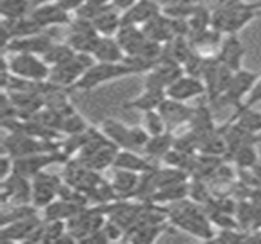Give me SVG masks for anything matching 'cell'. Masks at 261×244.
<instances>
[{
  "mask_svg": "<svg viewBox=\"0 0 261 244\" xmlns=\"http://www.w3.org/2000/svg\"><path fill=\"white\" fill-rule=\"evenodd\" d=\"M167 214L171 226L203 241L214 240L216 232L213 229L211 220L208 219L203 206L191 199L187 197L171 203L170 208H167Z\"/></svg>",
  "mask_w": 261,
  "mask_h": 244,
  "instance_id": "obj_1",
  "label": "cell"
},
{
  "mask_svg": "<svg viewBox=\"0 0 261 244\" xmlns=\"http://www.w3.org/2000/svg\"><path fill=\"white\" fill-rule=\"evenodd\" d=\"M261 12V2L217 0L213 9L211 26L223 35L239 34Z\"/></svg>",
  "mask_w": 261,
  "mask_h": 244,
  "instance_id": "obj_2",
  "label": "cell"
},
{
  "mask_svg": "<svg viewBox=\"0 0 261 244\" xmlns=\"http://www.w3.org/2000/svg\"><path fill=\"white\" fill-rule=\"evenodd\" d=\"M102 133L109 138L110 142H113L121 150H135L142 151L145 144L150 139L148 131L142 125H125L122 121L115 118H106L101 122Z\"/></svg>",
  "mask_w": 261,
  "mask_h": 244,
  "instance_id": "obj_3",
  "label": "cell"
},
{
  "mask_svg": "<svg viewBox=\"0 0 261 244\" xmlns=\"http://www.w3.org/2000/svg\"><path fill=\"white\" fill-rule=\"evenodd\" d=\"M136 75L135 69L124 60L121 63H95L83 78L73 86L72 92H90L107 83Z\"/></svg>",
  "mask_w": 261,
  "mask_h": 244,
  "instance_id": "obj_4",
  "label": "cell"
},
{
  "mask_svg": "<svg viewBox=\"0 0 261 244\" xmlns=\"http://www.w3.org/2000/svg\"><path fill=\"white\" fill-rule=\"evenodd\" d=\"M2 145H3V154H8L12 159H20L37 153L60 150L61 139L46 141L21 131H6V134L2 139Z\"/></svg>",
  "mask_w": 261,
  "mask_h": 244,
  "instance_id": "obj_5",
  "label": "cell"
},
{
  "mask_svg": "<svg viewBox=\"0 0 261 244\" xmlns=\"http://www.w3.org/2000/svg\"><path fill=\"white\" fill-rule=\"evenodd\" d=\"M96 63V60L93 58V55L90 53H80L76 52L70 60L50 67V73H49V79L52 84L63 87V89H69L72 92L73 86L83 78V75Z\"/></svg>",
  "mask_w": 261,
  "mask_h": 244,
  "instance_id": "obj_6",
  "label": "cell"
},
{
  "mask_svg": "<svg viewBox=\"0 0 261 244\" xmlns=\"http://www.w3.org/2000/svg\"><path fill=\"white\" fill-rule=\"evenodd\" d=\"M3 63L8 66L9 72L14 76L28 79V81H47L50 73V66L43 60L41 55L32 53H12L3 55Z\"/></svg>",
  "mask_w": 261,
  "mask_h": 244,
  "instance_id": "obj_7",
  "label": "cell"
},
{
  "mask_svg": "<svg viewBox=\"0 0 261 244\" xmlns=\"http://www.w3.org/2000/svg\"><path fill=\"white\" fill-rule=\"evenodd\" d=\"M261 72H252L248 69H240L234 72V76L226 89V92L213 104V105H220V107H232L234 110L239 109L249 92L252 90L254 84L257 83Z\"/></svg>",
  "mask_w": 261,
  "mask_h": 244,
  "instance_id": "obj_8",
  "label": "cell"
},
{
  "mask_svg": "<svg viewBox=\"0 0 261 244\" xmlns=\"http://www.w3.org/2000/svg\"><path fill=\"white\" fill-rule=\"evenodd\" d=\"M67 35H66V43L80 53H93L95 46L99 40V34L95 29L93 23L86 18L73 17L70 24L67 26Z\"/></svg>",
  "mask_w": 261,
  "mask_h": 244,
  "instance_id": "obj_9",
  "label": "cell"
},
{
  "mask_svg": "<svg viewBox=\"0 0 261 244\" xmlns=\"http://www.w3.org/2000/svg\"><path fill=\"white\" fill-rule=\"evenodd\" d=\"M32 182V205L38 209H44L49 203L58 199L61 186L64 183L61 174L43 171L31 179Z\"/></svg>",
  "mask_w": 261,
  "mask_h": 244,
  "instance_id": "obj_10",
  "label": "cell"
},
{
  "mask_svg": "<svg viewBox=\"0 0 261 244\" xmlns=\"http://www.w3.org/2000/svg\"><path fill=\"white\" fill-rule=\"evenodd\" d=\"M69 160V157L61 151V150H55V151H44V153H37L32 156H26V157H20V159H14V171L32 179L34 176L46 171L49 167L55 165V164H66Z\"/></svg>",
  "mask_w": 261,
  "mask_h": 244,
  "instance_id": "obj_11",
  "label": "cell"
},
{
  "mask_svg": "<svg viewBox=\"0 0 261 244\" xmlns=\"http://www.w3.org/2000/svg\"><path fill=\"white\" fill-rule=\"evenodd\" d=\"M0 200L3 206L29 205L32 203V182L18 173H12L8 179L2 180Z\"/></svg>",
  "mask_w": 261,
  "mask_h": 244,
  "instance_id": "obj_12",
  "label": "cell"
},
{
  "mask_svg": "<svg viewBox=\"0 0 261 244\" xmlns=\"http://www.w3.org/2000/svg\"><path fill=\"white\" fill-rule=\"evenodd\" d=\"M232 76H234V70L223 66L216 57L211 60L202 78V81L206 86V99L211 105L226 92Z\"/></svg>",
  "mask_w": 261,
  "mask_h": 244,
  "instance_id": "obj_13",
  "label": "cell"
},
{
  "mask_svg": "<svg viewBox=\"0 0 261 244\" xmlns=\"http://www.w3.org/2000/svg\"><path fill=\"white\" fill-rule=\"evenodd\" d=\"M29 15L46 31L57 26H69L73 20V14L54 0H47L34 6Z\"/></svg>",
  "mask_w": 261,
  "mask_h": 244,
  "instance_id": "obj_14",
  "label": "cell"
},
{
  "mask_svg": "<svg viewBox=\"0 0 261 244\" xmlns=\"http://www.w3.org/2000/svg\"><path fill=\"white\" fill-rule=\"evenodd\" d=\"M55 43L54 35L50 31H43L34 35L20 37L11 40L6 46H3L5 55L12 53H32V55H44L46 50Z\"/></svg>",
  "mask_w": 261,
  "mask_h": 244,
  "instance_id": "obj_15",
  "label": "cell"
},
{
  "mask_svg": "<svg viewBox=\"0 0 261 244\" xmlns=\"http://www.w3.org/2000/svg\"><path fill=\"white\" fill-rule=\"evenodd\" d=\"M246 57V47L239 37V34H229L225 35L222 46L216 55V58L231 70L237 72L243 69V60Z\"/></svg>",
  "mask_w": 261,
  "mask_h": 244,
  "instance_id": "obj_16",
  "label": "cell"
},
{
  "mask_svg": "<svg viewBox=\"0 0 261 244\" xmlns=\"http://www.w3.org/2000/svg\"><path fill=\"white\" fill-rule=\"evenodd\" d=\"M167 96L182 102H188L190 99L206 96V86L200 78L184 73L167 89Z\"/></svg>",
  "mask_w": 261,
  "mask_h": 244,
  "instance_id": "obj_17",
  "label": "cell"
},
{
  "mask_svg": "<svg viewBox=\"0 0 261 244\" xmlns=\"http://www.w3.org/2000/svg\"><path fill=\"white\" fill-rule=\"evenodd\" d=\"M159 113L162 115L167 127L170 131H174L180 127H184L185 124H190L194 109L190 107L187 102L173 99V98H165L164 102L159 105Z\"/></svg>",
  "mask_w": 261,
  "mask_h": 244,
  "instance_id": "obj_18",
  "label": "cell"
},
{
  "mask_svg": "<svg viewBox=\"0 0 261 244\" xmlns=\"http://www.w3.org/2000/svg\"><path fill=\"white\" fill-rule=\"evenodd\" d=\"M43 220L38 217V214L12 222L9 225L2 226L0 231V243H26L29 235L38 228V225Z\"/></svg>",
  "mask_w": 261,
  "mask_h": 244,
  "instance_id": "obj_19",
  "label": "cell"
},
{
  "mask_svg": "<svg viewBox=\"0 0 261 244\" xmlns=\"http://www.w3.org/2000/svg\"><path fill=\"white\" fill-rule=\"evenodd\" d=\"M162 12V5L159 0H138L127 11L122 12L124 24L144 26Z\"/></svg>",
  "mask_w": 261,
  "mask_h": 244,
  "instance_id": "obj_20",
  "label": "cell"
},
{
  "mask_svg": "<svg viewBox=\"0 0 261 244\" xmlns=\"http://www.w3.org/2000/svg\"><path fill=\"white\" fill-rule=\"evenodd\" d=\"M115 37H116L118 43L121 44L122 50L125 52V57H133V55L139 53V50L148 40V37L145 35V32L142 31L141 26L124 24V23Z\"/></svg>",
  "mask_w": 261,
  "mask_h": 244,
  "instance_id": "obj_21",
  "label": "cell"
},
{
  "mask_svg": "<svg viewBox=\"0 0 261 244\" xmlns=\"http://www.w3.org/2000/svg\"><path fill=\"white\" fill-rule=\"evenodd\" d=\"M142 31L145 32V35L161 44H167L168 41H171L176 35L174 31V24H173V18L168 17L167 14H164V11L154 17L153 20H150L147 24L142 26Z\"/></svg>",
  "mask_w": 261,
  "mask_h": 244,
  "instance_id": "obj_22",
  "label": "cell"
},
{
  "mask_svg": "<svg viewBox=\"0 0 261 244\" xmlns=\"http://www.w3.org/2000/svg\"><path fill=\"white\" fill-rule=\"evenodd\" d=\"M92 23L99 35L115 37L122 26V12L113 5H109L96 12V15L92 18Z\"/></svg>",
  "mask_w": 261,
  "mask_h": 244,
  "instance_id": "obj_23",
  "label": "cell"
},
{
  "mask_svg": "<svg viewBox=\"0 0 261 244\" xmlns=\"http://www.w3.org/2000/svg\"><path fill=\"white\" fill-rule=\"evenodd\" d=\"M113 168L127 170V171H133V173L144 174L147 171L154 170L156 165L145 154H139L135 150H119L118 151V156L115 159Z\"/></svg>",
  "mask_w": 261,
  "mask_h": 244,
  "instance_id": "obj_24",
  "label": "cell"
},
{
  "mask_svg": "<svg viewBox=\"0 0 261 244\" xmlns=\"http://www.w3.org/2000/svg\"><path fill=\"white\" fill-rule=\"evenodd\" d=\"M165 98H167V92L159 90V89L144 87V90L136 98L125 101L122 104V107L125 110H136L141 113H147L151 110H158Z\"/></svg>",
  "mask_w": 261,
  "mask_h": 244,
  "instance_id": "obj_25",
  "label": "cell"
},
{
  "mask_svg": "<svg viewBox=\"0 0 261 244\" xmlns=\"http://www.w3.org/2000/svg\"><path fill=\"white\" fill-rule=\"evenodd\" d=\"M112 170H113V173H112L110 183H112L113 189L116 191V194L119 196V199L135 197L138 186L141 183V174L127 171V170H118V168H112Z\"/></svg>",
  "mask_w": 261,
  "mask_h": 244,
  "instance_id": "obj_26",
  "label": "cell"
},
{
  "mask_svg": "<svg viewBox=\"0 0 261 244\" xmlns=\"http://www.w3.org/2000/svg\"><path fill=\"white\" fill-rule=\"evenodd\" d=\"M223 38H225V35L222 32H219L217 29H214L213 26L196 34V35H193V37H190L194 50L197 53H202L206 57H216L217 55Z\"/></svg>",
  "mask_w": 261,
  "mask_h": 244,
  "instance_id": "obj_27",
  "label": "cell"
},
{
  "mask_svg": "<svg viewBox=\"0 0 261 244\" xmlns=\"http://www.w3.org/2000/svg\"><path fill=\"white\" fill-rule=\"evenodd\" d=\"M92 55L98 63H121L125 60V52L122 50L116 37L106 35L99 37Z\"/></svg>",
  "mask_w": 261,
  "mask_h": 244,
  "instance_id": "obj_28",
  "label": "cell"
},
{
  "mask_svg": "<svg viewBox=\"0 0 261 244\" xmlns=\"http://www.w3.org/2000/svg\"><path fill=\"white\" fill-rule=\"evenodd\" d=\"M119 150L121 148H118L113 142H109V144L102 145L99 150H96L93 154H90L84 159H78V157L76 159L81 160L90 170L101 173V171H106L109 168H113V164H115V159H116Z\"/></svg>",
  "mask_w": 261,
  "mask_h": 244,
  "instance_id": "obj_29",
  "label": "cell"
},
{
  "mask_svg": "<svg viewBox=\"0 0 261 244\" xmlns=\"http://www.w3.org/2000/svg\"><path fill=\"white\" fill-rule=\"evenodd\" d=\"M174 136L173 131H167L158 136H150L148 142L145 144L142 154H145L150 160H162L167 153L174 147Z\"/></svg>",
  "mask_w": 261,
  "mask_h": 244,
  "instance_id": "obj_30",
  "label": "cell"
},
{
  "mask_svg": "<svg viewBox=\"0 0 261 244\" xmlns=\"http://www.w3.org/2000/svg\"><path fill=\"white\" fill-rule=\"evenodd\" d=\"M188 182H179V183H171L167 186H162L159 189H156V193L150 197V203L154 205H171L174 202H179L182 199L188 197Z\"/></svg>",
  "mask_w": 261,
  "mask_h": 244,
  "instance_id": "obj_31",
  "label": "cell"
},
{
  "mask_svg": "<svg viewBox=\"0 0 261 244\" xmlns=\"http://www.w3.org/2000/svg\"><path fill=\"white\" fill-rule=\"evenodd\" d=\"M81 209H83V206L58 197L57 200H54L52 203H49L43 209V219L44 220H64V222H67Z\"/></svg>",
  "mask_w": 261,
  "mask_h": 244,
  "instance_id": "obj_32",
  "label": "cell"
},
{
  "mask_svg": "<svg viewBox=\"0 0 261 244\" xmlns=\"http://www.w3.org/2000/svg\"><path fill=\"white\" fill-rule=\"evenodd\" d=\"M226 160L234 164L237 170H252L255 165L260 164L257 145H245V147L232 151L226 157Z\"/></svg>",
  "mask_w": 261,
  "mask_h": 244,
  "instance_id": "obj_33",
  "label": "cell"
},
{
  "mask_svg": "<svg viewBox=\"0 0 261 244\" xmlns=\"http://www.w3.org/2000/svg\"><path fill=\"white\" fill-rule=\"evenodd\" d=\"M32 0H0L2 20H15L31 14Z\"/></svg>",
  "mask_w": 261,
  "mask_h": 244,
  "instance_id": "obj_34",
  "label": "cell"
},
{
  "mask_svg": "<svg viewBox=\"0 0 261 244\" xmlns=\"http://www.w3.org/2000/svg\"><path fill=\"white\" fill-rule=\"evenodd\" d=\"M231 122H239L243 128L260 134L261 133V112L254 109H237L228 119Z\"/></svg>",
  "mask_w": 261,
  "mask_h": 244,
  "instance_id": "obj_35",
  "label": "cell"
},
{
  "mask_svg": "<svg viewBox=\"0 0 261 244\" xmlns=\"http://www.w3.org/2000/svg\"><path fill=\"white\" fill-rule=\"evenodd\" d=\"M75 53H76V52H75L66 41H63V43L55 41V43L46 50V53L43 55V60H44L50 67H54V66H58V64H61V63L70 60Z\"/></svg>",
  "mask_w": 261,
  "mask_h": 244,
  "instance_id": "obj_36",
  "label": "cell"
},
{
  "mask_svg": "<svg viewBox=\"0 0 261 244\" xmlns=\"http://www.w3.org/2000/svg\"><path fill=\"white\" fill-rule=\"evenodd\" d=\"M90 125L87 124V121L75 110L69 115H66L61 119V125H60V133L64 136H70V134H81L84 133Z\"/></svg>",
  "mask_w": 261,
  "mask_h": 244,
  "instance_id": "obj_37",
  "label": "cell"
},
{
  "mask_svg": "<svg viewBox=\"0 0 261 244\" xmlns=\"http://www.w3.org/2000/svg\"><path fill=\"white\" fill-rule=\"evenodd\" d=\"M150 136H158L162 133L170 131L162 115L159 113V110H151L147 113H142V124H141Z\"/></svg>",
  "mask_w": 261,
  "mask_h": 244,
  "instance_id": "obj_38",
  "label": "cell"
},
{
  "mask_svg": "<svg viewBox=\"0 0 261 244\" xmlns=\"http://www.w3.org/2000/svg\"><path fill=\"white\" fill-rule=\"evenodd\" d=\"M261 104V75L258 76L257 83L254 84L252 90L249 92V95L246 96L245 102L239 107V109H254L255 105ZM237 110V109H236Z\"/></svg>",
  "mask_w": 261,
  "mask_h": 244,
  "instance_id": "obj_39",
  "label": "cell"
},
{
  "mask_svg": "<svg viewBox=\"0 0 261 244\" xmlns=\"http://www.w3.org/2000/svg\"><path fill=\"white\" fill-rule=\"evenodd\" d=\"M14 173V159L8 154H3L0 159V182L8 179Z\"/></svg>",
  "mask_w": 261,
  "mask_h": 244,
  "instance_id": "obj_40",
  "label": "cell"
},
{
  "mask_svg": "<svg viewBox=\"0 0 261 244\" xmlns=\"http://www.w3.org/2000/svg\"><path fill=\"white\" fill-rule=\"evenodd\" d=\"M138 0H112V5L116 8V9H119L121 12H124V11H127L132 5H135Z\"/></svg>",
  "mask_w": 261,
  "mask_h": 244,
  "instance_id": "obj_41",
  "label": "cell"
},
{
  "mask_svg": "<svg viewBox=\"0 0 261 244\" xmlns=\"http://www.w3.org/2000/svg\"><path fill=\"white\" fill-rule=\"evenodd\" d=\"M246 241H261V228L255 229V231H249Z\"/></svg>",
  "mask_w": 261,
  "mask_h": 244,
  "instance_id": "obj_42",
  "label": "cell"
}]
</instances>
